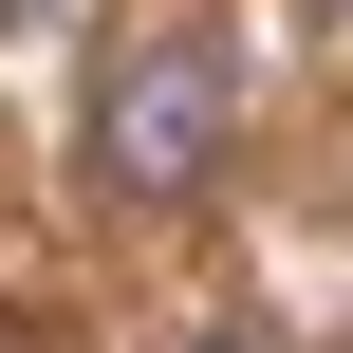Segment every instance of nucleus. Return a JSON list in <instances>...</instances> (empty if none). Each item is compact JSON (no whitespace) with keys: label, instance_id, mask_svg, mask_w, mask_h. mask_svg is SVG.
I'll list each match as a JSON object with an SVG mask.
<instances>
[{"label":"nucleus","instance_id":"f03ea898","mask_svg":"<svg viewBox=\"0 0 353 353\" xmlns=\"http://www.w3.org/2000/svg\"><path fill=\"white\" fill-rule=\"evenodd\" d=\"M186 353H261V335H186Z\"/></svg>","mask_w":353,"mask_h":353},{"label":"nucleus","instance_id":"f257e3e1","mask_svg":"<svg viewBox=\"0 0 353 353\" xmlns=\"http://www.w3.org/2000/svg\"><path fill=\"white\" fill-rule=\"evenodd\" d=\"M223 149H242V56L223 37H130L112 74H93V112H74V168H93V205H205L223 186Z\"/></svg>","mask_w":353,"mask_h":353},{"label":"nucleus","instance_id":"7ed1b4c3","mask_svg":"<svg viewBox=\"0 0 353 353\" xmlns=\"http://www.w3.org/2000/svg\"><path fill=\"white\" fill-rule=\"evenodd\" d=\"M19 19H37V0H0V37H19Z\"/></svg>","mask_w":353,"mask_h":353}]
</instances>
